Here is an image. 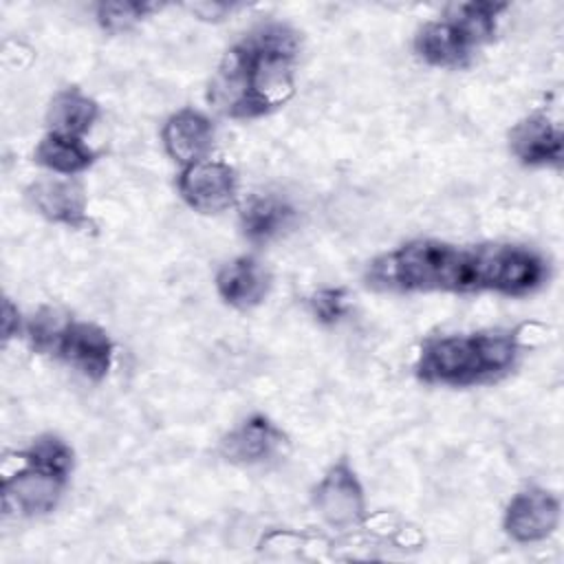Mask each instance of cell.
<instances>
[{
    "mask_svg": "<svg viewBox=\"0 0 564 564\" xmlns=\"http://www.w3.org/2000/svg\"><path fill=\"white\" fill-rule=\"evenodd\" d=\"M300 35L284 22L245 33L218 62L207 101L225 117L256 119L284 106L295 93Z\"/></svg>",
    "mask_w": 564,
    "mask_h": 564,
    "instance_id": "1",
    "label": "cell"
},
{
    "mask_svg": "<svg viewBox=\"0 0 564 564\" xmlns=\"http://www.w3.org/2000/svg\"><path fill=\"white\" fill-rule=\"evenodd\" d=\"M366 280L381 291H491L494 245L467 249L443 240H412L375 258Z\"/></svg>",
    "mask_w": 564,
    "mask_h": 564,
    "instance_id": "2",
    "label": "cell"
},
{
    "mask_svg": "<svg viewBox=\"0 0 564 564\" xmlns=\"http://www.w3.org/2000/svg\"><path fill=\"white\" fill-rule=\"evenodd\" d=\"M518 352V335L505 330L434 337L421 346L414 370L425 383L465 388L507 375Z\"/></svg>",
    "mask_w": 564,
    "mask_h": 564,
    "instance_id": "3",
    "label": "cell"
},
{
    "mask_svg": "<svg viewBox=\"0 0 564 564\" xmlns=\"http://www.w3.org/2000/svg\"><path fill=\"white\" fill-rule=\"evenodd\" d=\"M313 507L335 529H350L366 518V496L355 469L339 460L313 489Z\"/></svg>",
    "mask_w": 564,
    "mask_h": 564,
    "instance_id": "4",
    "label": "cell"
},
{
    "mask_svg": "<svg viewBox=\"0 0 564 564\" xmlns=\"http://www.w3.org/2000/svg\"><path fill=\"white\" fill-rule=\"evenodd\" d=\"M66 478L29 465L18 454V469L4 471L2 507L9 516H42L53 511Z\"/></svg>",
    "mask_w": 564,
    "mask_h": 564,
    "instance_id": "5",
    "label": "cell"
},
{
    "mask_svg": "<svg viewBox=\"0 0 564 564\" xmlns=\"http://www.w3.org/2000/svg\"><path fill=\"white\" fill-rule=\"evenodd\" d=\"M178 192L192 209L200 214H218L234 205L238 176L229 163L203 159L181 170Z\"/></svg>",
    "mask_w": 564,
    "mask_h": 564,
    "instance_id": "6",
    "label": "cell"
},
{
    "mask_svg": "<svg viewBox=\"0 0 564 564\" xmlns=\"http://www.w3.org/2000/svg\"><path fill=\"white\" fill-rule=\"evenodd\" d=\"M51 352H55L70 368L79 370L84 377L99 381L112 366L115 346L108 333L97 324L68 319L59 330Z\"/></svg>",
    "mask_w": 564,
    "mask_h": 564,
    "instance_id": "7",
    "label": "cell"
},
{
    "mask_svg": "<svg viewBox=\"0 0 564 564\" xmlns=\"http://www.w3.org/2000/svg\"><path fill=\"white\" fill-rule=\"evenodd\" d=\"M560 524V500L555 494L542 487H529L518 491L505 509V533L520 542H542L555 533Z\"/></svg>",
    "mask_w": 564,
    "mask_h": 564,
    "instance_id": "8",
    "label": "cell"
},
{
    "mask_svg": "<svg viewBox=\"0 0 564 564\" xmlns=\"http://www.w3.org/2000/svg\"><path fill=\"white\" fill-rule=\"evenodd\" d=\"M284 432L262 414L245 419L220 441V454L234 465H262L282 454Z\"/></svg>",
    "mask_w": 564,
    "mask_h": 564,
    "instance_id": "9",
    "label": "cell"
},
{
    "mask_svg": "<svg viewBox=\"0 0 564 564\" xmlns=\"http://www.w3.org/2000/svg\"><path fill=\"white\" fill-rule=\"evenodd\" d=\"M509 148L522 165L560 167L564 154V137L557 123L535 112L518 121L509 132Z\"/></svg>",
    "mask_w": 564,
    "mask_h": 564,
    "instance_id": "10",
    "label": "cell"
},
{
    "mask_svg": "<svg viewBox=\"0 0 564 564\" xmlns=\"http://www.w3.org/2000/svg\"><path fill=\"white\" fill-rule=\"evenodd\" d=\"M161 139L165 152L185 167L207 159V152L214 143V126L203 112L194 108H183L165 121Z\"/></svg>",
    "mask_w": 564,
    "mask_h": 564,
    "instance_id": "11",
    "label": "cell"
},
{
    "mask_svg": "<svg viewBox=\"0 0 564 564\" xmlns=\"http://www.w3.org/2000/svg\"><path fill=\"white\" fill-rule=\"evenodd\" d=\"M269 271L251 256L234 258L216 273V291L220 300L240 311L258 306L269 293Z\"/></svg>",
    "mask_w": 564,
    "mask_h": 564,
    "instance_id": "12",
    "label": "cell"
},
{
    "mask_svg": "<svg viewBox=\"0 0 564 564\" xmlns=\"http://www.w3.org/2000/svg\"><path fill=\"white\" fill-rule=\"evenodd\" d=\"M26 196L37 214L51 223L68 227H86V194L79 183L62 178H44L26 189Z\"/></svg>",
    "mask_w": 564,
    "mask_h": 564,
    "instance_id": "13",
    "label": "cell"
},
{
    "mask_svg": "<svg viewBox=\"0 0 564 564\" xmlns=\"http://www.w3.org/2000/svg\"><path fill=\"white\" fill-rule=\"evenodd\" d=\"M414 51L425 64L438 68L463 66L474 53V48L447 18L427 22L423 29H419L414 37Z\"/></svg>",
    "mask_w": 564,
    "mask_h": 564,
    "instance_id": "14",
    "label": "cell"
},
{
    "mask_svg": "<svg viewBox=\"0 0 564 564\" xmlns=\"http://www.w3.org/2000/svg\"><path fill=\"white\" fill-rule=\"evenodd\" d=\"M99 117V106L93 97L84 95L79 88L59 90L46 110V126L53 134L84 137L95 119Z\"/></svg>",
    "mask_w": 564,
    "mask_h": 564,
    "instance_id": "15",
    "label": "cell"
},
{
    "mask_svg": "<svg viewBox=\"0 0 564 564\" xmlns=\"http://www.w3.org/2000/svg\"><path fill=\"white\" fill-rule=\"evenodd\" d=\"M293 207L278 196H253L240 209V229L251 242H269L293 223Z\"/></svg>",
    "mask_w": 564,
    "mask_h": 564,
    "instance_id": "16",
    "label": "cell"
},
{
    "mask_svg": "<svg viewBox=\"0 0 564 564\" xmlns=\"http://www.w3.org/2000/svg\"><path fill=\"white\" fill-rule=\"evenodd\" d=\"M35 163L42 167L73 176L90 167L97 159V152L90 150L79 137H66V134H53L48 132L35 148Z\"/></svg>",
    "mask_w": 564,
    "mask_h": 564,
    "instance_id": "17",
    "label": "cell"
},
{
    "mask_svg": "<svg viewBox=\"0 0 564 564\" xmlns=\"http://www.w3.org/2000/svg\"><path fill=\"white\" fill-rule=\"evenodd\" d=\"M507 9L500 2H460L452 4L445 18L458 29L465 42L476 51L478 46L494 40L498 29V18Z\"/></svg>",
    "mask_w": 564,
    "mask_h": 564,
    "instance_id": "18",
    "label": "cell"
},
{
    "mask_svg": "<svg viewBox=\"0 0 564 564\" xmlns=\"http://www.w3.org/2000/svg\"><path fill=\"white\" fill-rule=\"evenodd\" d=\"M20 456L29 465L40 467V469L51 471L62 478H68V474L73 469V449L68 447L66 441H62L59 436H53V434H44V436L35 438L29 449L20 452Z\"/></svg>",
    "mask_w": 564,
    "mask_h": 564,
    "instance_id": "19",
    "label": "cell"
},
{
    "mask_svg": "<svg viewBox=\"0 0 564 564\" xmlns=\"http://www.w3.org/2000/svg\"><path fill=\"white\" fill-rule=\"evenodd\" d=\"M159 9L161 4L156 2H101L95 9V18L104 31L121 33Z\"/></svg>",
    "mask_w": 564,
    "mask_h": 564,
    "instance_id": "20",
    "label": "cell"
},
{
    "mask_svg": "<svg viewBox=\"0 0 564 564\" xmlns=\"http://www.w3.org/2000/svg\"><path fill=\"white\" fill-rule=\"evenodd\" d=\"M308 308L317 322L335 324L348 311V293L341 286H324L308 297Z\"/></svg>",
    "mask_w": 564,
    "mask_h": 564,
    "instance_id": "21",
    "label": "cell"
},
{
    "mask_svg": "<svg viewBox=\"0 0 564 564\" xmlns=\"http://www.w3.org/2000/svg\"><path fill=\"white\" fill-rule=\"evenodd\" d=\"M68 319L62 317L57 311L53 308H42L33 315V319L29 322L26 326V333H29V339L33 344L35 350L40 352H51L53 346H55V339L59 335V330L64 328Z\"/></svg>",
    "mask_w": 564,
    "mask_h": 564,
    "instance_id": "22",
    "label": "cell"
},
{
    "mask_svg": "<svg viewBox=\"0 0 564 564\" xmlns=\"http://www.w3.org/2000/svg\"><path fill=\"white\" fill-rule=\"evenodd\" d=\"M2 315H4V319H2L4 339H9V337H13V335L20 330V313H18V308L11 304V300H9V297L4 300Z\"/></svg>",
    "mask_w": 564,
    "mask_h": 564,
    "instance_id": "23",
    "label": "cell"
}]
</instances>
